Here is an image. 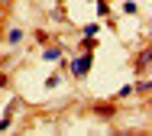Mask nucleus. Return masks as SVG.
Returning a JSON list of instances; mask_svg holds the SVG:
<instances>
[{
	"mask_svg": "<svg viewBox=\"0 0 152 136\" xmlns=\"http://www.w3.org/2000/svg\"><path fill=\"white\" fill-rule=\"evenodd\" d=\"M88 65H91V58H78V62H75V75H84Z\"/></svg>",
	"mask_w": 152,
	"mask_h": 136,
	"instance_id": "1",
	"label": "nucleus"
}]
</instances>
